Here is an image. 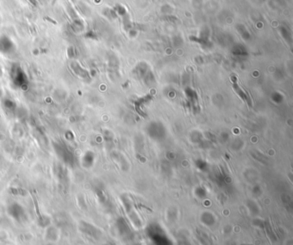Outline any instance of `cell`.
<instances>
[{
  "mask_svg": "<svg viewBox=\"0 0 293 245\" xmlns=\"http://www.w3.org/2000/svg\"><path fill=\"white\" fill-rule=\"evenodd\" d=\"M11 77H12V79H13L14 83L17 86L23 87L27 82L25 74L23 73V70H21V68L18 67V66H14V68L12 70Z\"/></svg>",
  "mask_w": 293,
  "mask_h": 245,
  "instance_id": "obj_1",
  "label": "cell"
},
{
  "mask_svg": "<svg viewBox=\"0 0 293 245\" xmlns=\"http://www.w3.org/2000/svg\"><path fill=\"white\" fill-rule=\"evenodd\" d=\"M13 48H14V45L9 38L5 36L0 37V52L10 53L12 51Z\"/></svg>",
  "mask_w": 293,
  "mask_h": 245,
  "instance_id": "obj_2",
  "label": "cell"
},
{
  "mask_svg": "<svg viewBox=\"0 0 293 245\" xmlns=\"http://www.w3.org/2000/svg\"><path fill=\"white\" fill-rule=\"evenodd\" d=\"M9 212H10V214L14 218H15L16 220H18L19 218L23 217V208L16 203H15V204L11 206Z\"/></svg>",
  "mask_w": 293,
  "mask_h": 245,
  "instance_id": "obj_3",
  "label": "cell"
},
{
  "mask_svg": "<svg viewBox=\"0 0 293 245\" xmlns=\"http://www.w3.org/2000/svg\"><path fill=\"white\" fill-rule=\"evenodd\" d=\"M237 31L242 34V36L244 38V39H249L250 37V34L249 32L248 31V29H246V27L242 24H238L237 26Z\"/></svg>",
  "mask_w": 293,
  "mask_h": 245,
  "instance_id": "obj_4",
  "label": "cell"
},
{
  "mask_svg": "<svg viewBox=\"0 0 293 245\" xmlns=\"http://www.w3.org/2000/svg\"><path fill=\"white\" fill-rule=\"evenodd\" d=\"M113 11H115L116 14L120 15V16H122V17L125 16L126 15L128 14V12H127L126 8H125L123 5H121V4H117V5L114 7Z\"/></svg>",
  "mask_w": 293,
  "mask_h": 245,
  "instance_id": "obj_5",
  "label": "cell"
},
{
  "mask_svg": "<svg viewBox=\"0 0 293 245\" xmlns=\"http://www.w3.org/2000/svg\"><path fill=\"white\" fill-rule=\"evenodd\" d=\"M72 65V69L75 71V72L78 75V76H81V77H84V76H86L87 75V72H86V71L85 70H84L78 64H76V63H73V64H71Z\"/></svg>",
  "mask_w": 293,
  "mask_h": 245,
  "instance_id": "obj_6",
  "label": "cell"
},
{
  "mask_svg": "<svg viewBox=\"0 0 293 245\" xmlns=\"http://www.w3.org/2000/svg\"><path fill=\"white\" fill-rule=\"evenodd\" d=\"M32 4H34V5H37V1L36 0H28Z\"/></svg>",
  "mask_w": 293,
  "mask_h": 245,
  "instance_id": "obj_7",
  "label": "cell"
}]
</instances>
